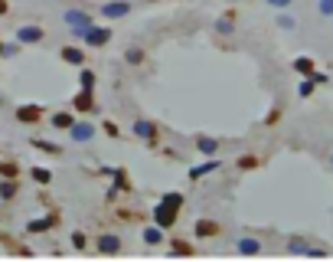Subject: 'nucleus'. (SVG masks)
<instances>
[{"label":"nucleus","mask_w":333,"mask_h":262,"mask_svg":"<svg viewBox=\"0 0 333 262\" xmlns=\"http://www.w3.org/2000/svg\"><path fill=\"white\" fill-rule=\"evenodd\" d=\"M66 20H69L72 26H75V36H85V30H88V16L85 13H78V10H69V13H66Z\"/></svg>","instance_id":"nucleus-1"},{"label":"nucleus","mask_w":333,"mask_h":262,"mask_svg":"<svg viewBox=\"0 0 333 262\" xmlns=\"http://www.w3.org/2000/svg\"><path fill=\"white\" fill-rule=\"evenodd\" d=\"M157 223H160V226H170L173 220H177V207H170V203H163L160 200V207H157Z\"/></svg>","instance_id":"nucleus-2"},{"label":"nucleus","mask_w":333,"mask_h":262,"mask_svg":"<svg viewBox=\"0 0 333 262\" xmlns=\"http://www.w3.org/2000/svg\"><path fill=\"white\" fill-rule=\"evenodd\" d=\"M108 40H111L108 30H95V26H88V30H85V43H92V46H105Z\"/></svg>","instance_id":"nucleus-3"},{"label":"nucleus","mask_w":333,"mask_h":262,"mask_svg":"<svg viewBox=\"0 0 333 262\" xmlns=\"http://www.w3.org/2000/svg\"><path fill=\"white\" fill-rule=\"evenodd\" d=\"M128 10H131V3H124V0H118V3H105V16H111V20L124 16Z\"/></svg>","instance_id":"nucleus-4"},{"label":"nucleus","mask_w":333,"mask_h":262,"mask_svg":"<svg viewBox=\"0 0 333 262\" xmlns=\"http://www.w3.org/2000/svg\"><path fill=\"white\" fill-rule=\"evenodd\" d=\"M62 59H66V63H72V66H78L82 59H85V53H82V49H75V46H66V49H62Z\"/></svg>","instance_id":"nucleus-5"},{"label":"nucleus","mask_w":333,"mask_h":262,"mask_svg":"<svg viewBox=\"0 0 333 262\" xmlns=\"http://www.w3.org/2000/svg\"><path fill=\"white\" fill-rule=\"evenodd\" d=\"M72 138L75 141H88L92 138V125H72Z\"/></svg>","instance_id":"nucleus-6"},{"label":"nucleus","mask_w":333,"mask_h":262,"mask_svg":"<svg viewBox=\"0 0 333 262\" xmlns=\"http://www.w3.org/2000/svg\"><path fill=\"white\" fill-rule=\"evenodd\" d=\"M134 131H137L140 138H154L157 135V128L150 125V121H137V125H134Z\"/></svg>","instance_id":"nucleus-7"},{"label":"nucleus","mask_w":333,"mask_h":262,"mask_svg":"<svg viewBox=\"0 0 333 262\" xmlns=\"http://www.w3.org/2000/svg\"><path fill=\"white\" fill-rule=\"evenodd\" d=\"M39 36H43V33H39L36 26H23V30H20V40L23 43H33V40H39Z\"/></svg>","instance_id":"nucleus-8"},{"label":"nucleus","mask_w":333,"mask_h":262,"mask_svg":"<svg viewBox=\"0 0 333 262\" xmlns=\"http://www.w3.org/2000/svg\"><path fill=\"white\" fill-rule=\"evenodd\" d=\"M212 233H216V223H209V220H202L196 226V236H212Z\"/></svg>","instance_id":"nucleus-9"},{"label":"nucleus","mask_w":333,"mask_h":262,"mask_svg":"<svg viewBox=\"0 0 333 262\" xmlns=\"http://www.w3.org/2000/svg\"><path fill=\"white\" fill-rule=\"evenodd\" d=\"M101 253H118V239L115 236H101Z\"/></svg>","instance_id":"nucleus-10"},{"label":"nucleus","mask_w":333,"mask_h":262,"mask_svg":"<svg viewBox=\"0 0 333 262\" xmlns=\"http://www.w3.org/2000/svg\"><path fill=\"white\" fill-rule=\"evenodd\" d=\"M75 108H82V111H92V98H88V92H82V95L75 98Z\"/></svg>","instance_id":"nucleus-11"},{"label":"nucleus","mask_w":333,"mask_h":262,"mask_svg":"<svg viewBox=\"0 0 333 262\" xmlns=\"http://www.w3.org/2000/svg\"><path fill=\"white\" fill-rule=\"evenodd\" d=\"M242 253H248V256H252V253H258V243H255V239H242Z\"/></svg>","instance_id":"nucleus-12"},{"label":"nucleus","mask_w":333,"mask_h":262,"mask_svg":"<svg viewBox=\"0 0 333 262\" xmlns=\"http://www.w3.org/2000/svg\"><path fill=\"white\" fill-rule=\"evenodd\" d=\"M92 86H95V76L92 72H82V92H92Z\"/></svg>","instance_id":"nucleus-13"},{"label":"nucleus","mask_w":333,"mask_h":262,"mask_svg":"<svg viewBox=\"0 0 333 262\" xmlns=\"http://www.w3.org/2000/svg\"><path fill=\"white\" fill-rule=\"evenodd\" d=\"M163 203H170V207H183V197H180V193H167V197H163Z\"/></svg>","instance_id":"nucleus-14"},{"label":"nucleus","mask_w":333,"mask_h":262,"mask_svg":"<svg viewBox=\"0 0 333 262\" xmlns=\"http://www.w3.org/2000/svg\"><path fill=\"white\" fill-rule=\"evenodd\" d=\"M56 223V216H46V220H36V223H30V230H46V226H53Z\"/></svg>","instance_id":"nucleus-15"},{"label":"nucleus","mask_w":333,"mask_h":262,"mask_svg":"<svg viewBox=\"0 0 333 262\" xmlns=\"http://www.w3.org/2000/svg\"><path fill=\"white\" fill-rule=\"evenodd\" d=\"M294 69H297V72H314V63H310V59H297Z\"/></svg>","instance_id":"nucleus-16"},{"label":"nucleus","mask_w":333,"mask_h":262,"mask_svg":"<svg viewBox=\"0 0 333 262\" xmlns=\"http://www.w3.org/2000/svg\"><path fill=\"white\" fill-rule=\"evenodd\" d=\"M33 180H39V183H49V180H53V174H49V171H33Z\"/></svg>","instance_id":"nucleus-17"},{"label":"nucleus","mask_w":333,"mask_h":262,"mask_svg":"<svg viewBox=\"0 0 333 262\" xmlns=\"http://www.w3.org/2000/svg\"><path fill=\"white\" fill-rule=\"evenodd\" d=\"M144 239H147V243H160L163 233H160V230H147V233H144Z\"/></svg>","instance_id":"nucleus-18"},{"label":"nucleus","mask_w":333,"mask_h":262,"mask_svg":"<svg viewBox=\"0 0 333 262\" xmlns=\"http://www.w3.org/2000/svg\"><path fill=\"white\" fill-rule=\"evenodd\" d=\"M206 171H216V161H209V164L196 167V171H193V177H202V174H206Z\"/></svg>","instance_id":"nucleus-19"},{"label":"nucleus","mask_w":333,"mask_h":262,"mask_svg":"<svg viewBox=\"0 0 333 262\" xmlns=\"http://www.w3.org/2000/svg\"><path fill=\"white\" fill-rule=\"evenodd\" d=\"M53 125H59V128H69V125H72V118H69V115H56V118H53Z\"/></svg>","instance_id":"nucleus-20"},{"label":"nucleus","mask_w":333,"mask_h":262,"mask_svg":"<svg viewBox=\"0 0 333 262\" xmlns=\"http://www.w3.org/2000/svg\"><path fill=\"white\" fill-rule=\"evenodd\" d=\"M200 148H202L206 154H212V151H216V141H209V138H202V141H200Z\"/></svg>","instance_id":"nucleus-21"},{"label":"nucleus","mask_w":333,"mask_h":262,"mask_svg":"<svg viewBox=\"0 0 333 262\" xmlns=\"http://www.w3.org/2000/svg\"><path fill=\"white\" fill-rule=\"evenodd\" d=\"M320 13L333 16V0H320Z\"/></svg>","instance_id":"nucleus-22"},{"label":"nucleus","mask_w":333,"mask_h":262,"mask_svg":"<svg viewBox=\"0 0 333 262\" xmlns=\"http://www.w3.org/2000/svg\"><path fill=\"white\" fill-rule=\"evenodd\" d=\"M13 187H16V183H10V180L0 183V193H3V197H10V193H13Z\"/></svg>","instance_id":"nucleus-23"},{"label":"nucleus","mask_w":333,"mask_h":262,"mask_svg":"<svg viewBox=\"0 0 333 262\" xmlns=\"http://www.w3.org/2000/svg\"><path fill=\"white\" fill-rule=\"evenodd\" d=\"M219 33H232V20H219Z\"/></svg>","instance_id":"nucleus-24"},{"label":"nucleus","mask_w":333,"mask_h":262,"mask_svg":"<svg viewBox=\"0 0 333 262\" xmlns=\"http://www.w3.org/2000/svg\"><path fill=\"white\" fill-rule=\"evenodd\" d=\"M26 118L33 121V118H36V111H33V108H23V111H20V121H26Z\"/></svg>","instance_id":"nucleus-25"},{"label":"nucleus","mask_w":333,"mask_h":262,"mask_svg":"<svg viewBox=\"0 0 333 262\" xmlns=\"http://www.w3.org/2000/svg\"><path fill=\"white\" fill-rule=\"evenodd\" d=\"M310 88H314V79H307V82L301 86V95H310Z\"/></svg>","instance_id":"nucleus-26"},{"label":"nucleus","mask_w":333,"mask_h":262,"mask_svg":"<svg viewBox=\"0 0 333 262\" xmlns=\"http://www.w3.org/2000/svg\"><path fill=\"white\" fill-rule=\"evenodd\" d=\"M268 3H274V7H287L291 0H268Z\"/></svg>","instance_id":"nucleus-27"},{"label":"nucleus","mask_w":333,"mask_h":262,"mask_svg":"<svg viewBox=\"0 0 333 262\" xmlns=\"http://www.w3.org/2000/svg\"><path fill=\"white\" fill-rule=\"evenodd\" d=\"M3 10H7V3H3V0H0V13H3Z\"/></svg>","instance_id":"nucleus-28"},{"label":"nucleus","mask_w":333,"mask_h":262,"mask_svg":"<svg viewBox=\"0 0 333 262\" xmlns=\"http://www.w3.org/2000/svg\"><path fill=\"white\" fill-rule=\"evenodd\" d=\"M0 49H3V46H0Z\"/></svg>","instance_id":"nucleus-29"}]
</instances>
